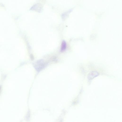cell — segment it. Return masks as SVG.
Masks as SVG:
<instances>
[{
    "instance_id": "cell-1",
    "label": "cell",
    "mask_w": 122,
    "mask_h": 122,
    "mask_svg": "<svg viewBox=\"0 0 122 122\" xmlns=\"http://www.w3.org/2000/svg\"><path fill=\"white\" fill-rule=\"evenodd\" d=\"M99 75V73L96 71H92L90 72L88 74V78L89 79H91L97 77Z\"/></svg>"
},
{
    "instance_id": "cell-2",
    "label": "cell",
    "mask_w": 122,
    "mask_h": 122,
    "mask_svg": "<svg viewBox=\"0 0 122 122\" xmlns=\"http://www.w3.org/2000/svg\"><path fill=\"white\" fill-rule=\"evenodd\" d=\"M67 44L65 41H63L62 43L61 48V51L63 52L65 51L66 48Z\"/></svg>"
}]
</instances>
